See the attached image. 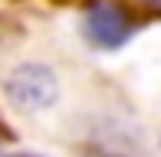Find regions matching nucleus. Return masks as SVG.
I'll return each instance as SVG.
<instances>
[{"label":"nucleus","mask_w":161,"mask_h":157,"mask_svg":"<svg viewBox=\"0 0 161 157\" xmlns=\"http://www.w3.org/2000/svg\"><path fill=\"white\" fill-rule=\"evenodd\" d=\"M17 157H33V154H17Z\"/></svg>","instance_id":"nucleus-3"},{"label":"nucleus","mask_w":161,"mask_h":157,"mask_svg":"<svg viewBox=\"0 0 161 157\" xmlns=\"http://www.w3.org/2000/svg\"><path fill=\"white\" fill-rule=\"evenodd\" d=\"M7 92L20 108H46L56 98V78L43 66H23L10 75Z\"/></svg>","instance_id":"nucleus-1"},{"label":"nucleus","mask_w":161,"mask_h":157,"mask_svg":"<svg viewBox=\"0 0 161 157\" xmlns=\"http://www.w3.org/2000/svg\"><path fill=\"white\" fill-rule=\"evenodd\" d=\"M128 30H131V23H128L125 10L115 7V3H99V7H92L89 17H86V33H89L99 46H119V43L128 36Z\"/></svg>","instance_id":"nucleus-2"}]
</instances>
